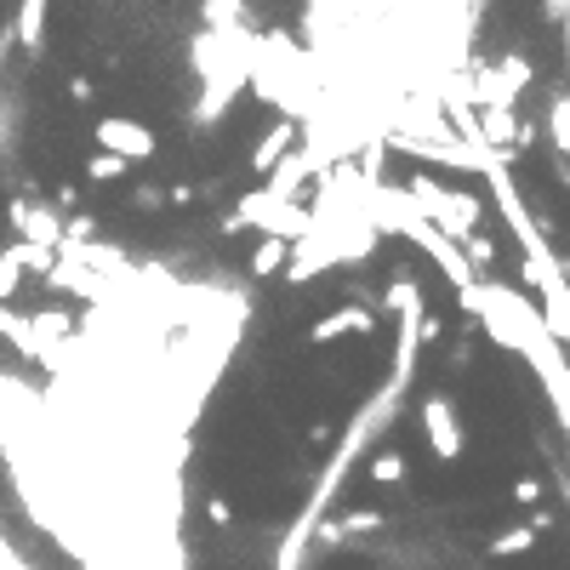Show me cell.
<instances>
[{"instance_id": "7c38bea8", "label": "cell", "mask_w": 570, "mask_h": 570, "mask_svg": "<svg viewBox=\"0 0 570 570\" xmlns=\"http://www.w3.org/2000/svg\"><path fill=\"white\" fill-rule=\"evenodd\" d=\"M337 530H343V542H348V536H377V530H388V519H383L377 508H359V514H343Z\"/></svg>"}, {"instance_id": "7a4b0ae2", "label": "cell", "mask_w": 570, "mask_h": 570, "mask_svg": "<svg viewBox=\"0 0 570 570\" xmlns=\"http://www.w3.org/2000/svg\"><path fill=\"white\" fill-rule=\"evenodd\" d=\"M97 149L126 160V165H138V160H154L160 138L143 120H131V115H104V120H97Z\"/></svg>"}, {"instance_id": "5bb4252c", "label": "cell", "mask_w": 570, "mask_h": 570, "mask_svg": "<svg viewBox=\"0 0 570 570\" xmlns=\"http://www.w3.org/2000/svg\"><path fill=\"white\" fill-rule=\"evenodd\" d=\"M548 138L559 154H570V97H553V109H548Z\"/></svg>"}, {"instance_id": "e0dca14e", "label": "cell", "mask_w": 570, "mask_h": 570, "mask_svg": "<svg viewBox=\"0 0 570 570\" xmlns=\"http://www.w3.org/2000/svg\"><path fill=\"white\" fill-rule=\"evenodd\" d=\"M462 257H467L474 275H485V268L496 262V240H491V234H474V240H462Z\"/></svg>"}, {"instance_id": "2e32d148", "label": "cell", "mask_w": 570, "mask_h": 570, "mask_svg": "<svg viewBox=\"0 0 570 570\" xmlns=\"http://www.w3.org/2000/svg\"><path fill=\"white\" fill-rule=\"evenodd\" d=\"M18 86L12 92H0V154H12V131H18Z\"/></svg>"}, {"instance_id": "3957f363", "label": "cell", "mask_w": 570, "mask_h": 570, "mask_svg": "<svg viewBox=\"0 0 570 570\" xmlns=\"http://www.w3.org/2000/svg\"><path fill=\"white\" fill-rule=\"evenodd\" d=\"M7 223L18 228L23 246H41V251H57V246H63V217H57V206H41V200H12Z\"/></svg>"}, {"instance_id": "ba28073f", "label": "cell", "mask_w": 570, "mask_h": 570, "mask_svg": "<svg viewBox=\"0 0 570 570\" xmlns=\"http://www.w3.org/2000/svg\"><path fill=\"white\" fill-rule=\"evenodd\" d=\"M46 286H52V291H75V297H86V303H97V309L109 303L104 280H97V275H86V268H80V262H69V257H57V268L46 275Z\"/></svg>"}, {"instance_id": "8992f818", "label": "cell", "mask_w": 570, "mask_h": 570, "mask_svg": "<svg viewBox=\"0 0 570 570\" xmlns=\"http://www.w3.org/2000/svg\"><path fill=\"white\" fill-rule=\"evenodd\" d=\"M246 80H251V57L240 63V69H228V75L206 80V92H200V104H194V126H212V120H223V109H228L234 97L246 92Z\"/></svg>"}, {"instance_id": "9c48e42d", "label": "cell", "mask_w": 570, "mask_h": 570, "mask_svg": "<svg viewBox=\"0 0 570 570\" xmlns=\"http://www.w3.org/2000/svg\"><path fill=\"white\" fill-rule=\"evenodd\" d=\"M7 29H12V41H18L29 57H41V46H46V0H23L18 18H12Z\"/></svg>"}, {"instance_id": "ffe728a7", "label": "cell", "mask_w": 570, "mask_h": 570, "mask_svg": "<svg viewBox=\"0 0 570 570\" xmlns=\"http://www.w3.org/2000/svg\"><path fill=\"white\" fill-rule=\"evenodd\" d=\"M536 496H542V485H536V480H514V502H536Z\"/></svg>"}, {"instance_id": "d6986e66", "label": "cell", "mask_w": 570, "mask_h": 570, "mask_svg": "<svg viewBox=\"0 0 570 570\" xmlns=\"http://www.w3.org/2000/svg\"><path fill=\"white\" fill-rule=\"evenodd\" d=\"M131 206H138V212H160V206H165V189H154V183H143L138 194H131Z\"/></svg>"}, {"instance_id": "ac0fdd59", "label": "cell", "mask_w": 570, "mask_h": 570, "mask_svg": "<svg viewBox=\"0 0 570 570\" xmlns=\"http://www.w3.org/2000/svg\"><path fill=\"white\" fill-rule=\"evenodd\" d=\"M126 172H131V165H126V160H115V154H104V149H97V154L86 160V178H92V183H115V178H126Z\"/></svg>"}, {"instance_id": "5b68a950", "label": "cell", "mask_w": 570, "mask_h": 570, "mask_svg": "<svg viewBox=\"0 0 570 570\" xmlns=\"http://www.w3.org/2000/svg\"><path fill=\"white\" fill-rule=\"evenodd\" d=\"M377 331V309H365V303H343V309H331L325 320L309 325V343L325 348V343H337V337H372Z\"/></svg>"}, {"instance_id": "30bf717a", "label": "cell", "mask_w": 570, "mask_h": 570, "mask_svg": "<svg viewBox=\"0 0 570 570\" xmlns=\"http://www.w3.org/2000/svg\"><path fill=\"white\" fill-rule=\"evenodd\" d=\"M530 548H536V530H530V525H508V530H496L491 542H485L491 559H519V553H530Z\"/></svg>"}, {"instance_id": "277c9868", "label": "cell", "mask_w": 570, "mask_h": 570, "mask_svg": "<svg viewBox=\"0 0 570 570\" xmlns=\"http://www.w3.org/2000/svg\"><path fill=\"white\" fill-rule=\"evenodd\" d=\"M422 428H428V451L440 462H456L462 456V422H456V406L445 394H428L422 399Z\"/></svg>"}, {"instance_id": "44dd1931", "label": "cell", "mask_w": 570, "mask_h": 570, "mask_svg": "<svg viewBox=\"0 0 570 570\" xmlns=\"http://www.w3.org/2000/svg\"><path fill=\"white\" fill-rule=\"evenodd\" d=\"M564 75H570V18H564Z\"/></svg>"}, {"instance_id": "9a60e30c", "label": "cell", "mask_w": 570, "mask_h": 570, "mask_svg": "<svg viewBox=\"0 0 570 570\" xmlns=\"http://www.w3.org/2000/svg\"><path fill=\"white\" fill-rule=\"evenodd\" d=\"M372 480L377 485H406V456H399V451H377L372 456Z\"/></svg>"}, {"instance_id": "8fae6325", "label": "cell", "mask_w": 570, "mask_h": 570, "mask_svg": "<svg viewBox=\"0 0 570 570\" xmlns=\"http://www.w3.org/2000/svg\"><path fill=\"white\" fill-rule=\"evenodd\" d=\"M286 262H291V246H286V240H268V234H262L257 251H251V275H257V280L286 275Z\"/></svg>"}, {"instance_id": "4fadbf2b", "label": "cell", "mask_w": 570, "mask_h": 570, "mask_svg": "<svg viewBox=\"0 0 570 570\" xmlns=\"http://www.w3.org/2000/svg\"><path fill=\"white\" fill-rule=\"evenodd\" d=\"M18 286H23V257H18V246H7L0 251V303H12Z\"/></svg>"}, {"instance_id": "52a82bcc", "label": "cell", "mask_w": 570, "mask_h": 570, "mask_svg": "<svg viewBox=\"0 0 570 570\" xmlns=\"http://www.w3.org/2000/svg\"><path fill=\"white\" fill-rule=\"evenodd\" d=\"M291 149H297V120L286 115V120H275V126H268L262 138L251 143V172L268 183V178H275V165H280Z\"/></svg>"}, {"instance_id": "6da1fadb", "label": "cell", "mask_w": 570, "mask_h": 570, "mask_svg": "<svg viewBox=\"0 0 570 570\" xmlns=\"http://www.w3.org/2000/svg\"><path fill=\"white\" fill-rule=\"evenodd\" d=\"M406 194L417 200V212H422V223H428L433 234H445L451 246H462V240H474V234H480V217H485V206H480V194H462V189H445L440 178H428V172H417V178L406 183Z\"/></svg>"}]
</instances>
